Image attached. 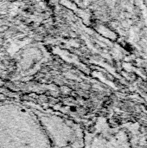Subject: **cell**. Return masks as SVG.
Listing matches in <instances>:
<instances>
[{"label":"cell","mask_w":147,"mask_h":148,"mask_svg":"<svg viewBox=\"0 0 147 148\" xmlns=\"http://www.w3.org/2000/svg\"><path fill=\"white\" fill-rule=\"evenodd\" d=\"M4 84H5V82H4L3 79H1V78H0V88H1V87H3V86H4Z\"/></svg>","instance_id":"cell-1"},{"label":"cell","mask_w":147,"mask_h":148,"mask_svg":"<svg viewBox=\"0 0 147 148\" xmlns=\"http://www.w3.org/2000/svg\"><path fill=\"white\" fill-rule=\"evenodd\" d=\"M5 98H6V96L3 94L0 93V100H5Z\"/></svg>","instance_id":"cell-2"}]
</instances>
